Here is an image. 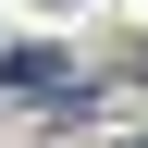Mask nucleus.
Segmentation results:
<instances>
[{
    "instance_id": "1",
    "label": "nucleus",
    "mask_w": 148,
    "mask_h": 148,
    "mask_svg": "<svg viewBox=\"0 0 148 148\" xmlns=\"http://www.w3.org/2000/svg\"><path fill=\"white\" fill-rule=\"evenodd\" d=\"M0 86L12 99H74V62L62 49H0Z\"/></svg>"
}]
</instances>
